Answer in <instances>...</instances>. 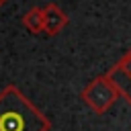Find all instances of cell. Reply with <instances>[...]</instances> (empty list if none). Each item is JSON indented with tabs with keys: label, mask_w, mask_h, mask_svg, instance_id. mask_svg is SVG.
Returning a JSON list of instances; mask_svg holds the SVG:
<instances>
[{
	"label": "cell",
	"mask_w": 131,
	"mask_h": 131,
	"mask_svg": "<svg viewBox=\"0 0 131 131\" xmlns=\"http://www.w3.org/2000/svg\"><path fill=\"white\" fill-rule=\"evenodd\" d=\"M51 121L20 88L8 84L0 92V131H49Z\"/></svg>",
	"instance_id": "obj_1"
},
{
	"label": "cell",
	"mask_w": 131,
	"mask_h": 131,
	"mask_svg": "<svg viewBox=\"0 0 131 131\" xmlns=\"http://www.w3.org/2000/svg\"><path fill=\"white\" fill-rule=\"evenodd\" d=\"M80 98L88 104L90 111H94L96 115H104V113L117 102V98H121V94H119V90L115 88V84L111 82V78H108L106 74H102V76L90 80V82L82 88Z\"/></svg>",
	"instance_id": "obj_2"
},
{
	"label": "cell",
	"mask_w": 131,
	"mask_h": 131,
	"mask_svg": "<svg viewBox=\"0 0 131 131\" xmlns=\"http://www.w3.org/2000/svg\"><path fill=\"white\" fill-rule=\"evenodd\" d=\"M23 25H25V29H27L29 33H33V35L43 33V29H45L43 8H41V6H33V8H29V10L23 14Z\"/></svg>",
	"instance_id": "obj_5"
},
{
	"label": "cell",
	"mask_w": 131,
	"mask_h": 131,
	"mask_svg": "<svg viewBox=\"0 0 131 131\" xmlns=\"http://www.w3.org/2000/svg\"><path fill=\"white\" fill-rule=\"evenodd\" d=\"M4 4H6V0H0V8H2V6H4Z\"/></svg>",
	"instance_id": "obj_6"
},
{
	"label": "cell",
	"mask_w": 131,
	"mask_h": 131,
	"mask_svg": "<svg viewBox=\"0 0 131 131\" xmlns=\"http://www.w3.org/2000/svg\"><path fill=\"white\" fill-rule=\"evenodd\" d=\"M43 16H45V29H43V33H47L49 37L59 35V33L68 27V23H70L68 14H66L55 2H49V4L43 6Z\"/></svg>",
	"instance_id": "obj_4"
},
{
	"label": "cell",
	"mask_w": 131,
	"mask_h": 131,
	"mask_svg": "<svg viewBox=\"0 0 131 131\" xmlns=\"http://www.w3.org/2000/svg\"><path fill=\"white\" fill-rule=\"evenodd\" d=\"M106 76L111 78V82L119 90L121 98H125L127 104L131 106V47L119 57V61H115L108 68Z\"/></svg>",
	"instance_id": "obj_3"
}]
</instances>
